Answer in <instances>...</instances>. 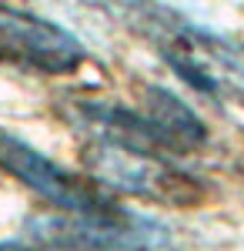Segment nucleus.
<instances>
[{
    "instance_id": "obj_5",
    "label": "nucleus",
    "mask_w": 244,
    "mask_h": 251,
    "mask_svg": "<svg viewBox=\"0 0 244 251\" xmlns=\"http://www.w3.org/2000/svg\"><path fill=\"white\" fill-rule=\"evenodd\" d=\"M144 107H147V117L174 144V151L201 148L207 141V127L197 117V111L188 100H181L174 91H168V87H154V84L144 87Z\"/></svg>"
},
{
    "instance_id": "obj_2",
    "label": "nucleus",
    "mask_w": 244,
    "mask_h": 251,
    "mask_svg": "<svg viewBox=\"0 0 244 251\" xmlns=\"http://www.w3.org/2000/svg\"><path fill=\"white\" fill-rule=\"evenodd\" d=\"M87 60V47L54 20L0 3V64L30 74H74Z\"/></svg>"
},
{
    "instance_id": "obj_4",
    "label": "nucleus",
    "mask_w": 244,
    "mask_h": 251,
    "mask_svg": "<svg viewBox=\"0 0 244 251\" xmlns=\"http://www.w3.org/2000/svg\"><path fill=\"white\" fill-rule=\"evenodd\" d=\"M87 161H91L94 181L104 188H117L124 194H137L147 201H168V204H184L191 198H197L191 188V177L177 171L164 154L94 141Z\"/></svg>"
},
{
    "instance_id": "obj_3",
    "label": "nucleus",
    "mask_w": 244,
    "mask_h": 251,
    "mask_svg": "<svg viewBox=\"0 0 244 251\" xmlns=\"http://www.w3.org/2000/svg\"><path fill=\"white\" fill-rule=\"evenodd\" d=\"M0 168L14 174L20 184H27L34 194H40L44 201L60 208L64 214H94L117 208V201L100 184L77 177L74 171L60 168L57 161H50L37 148H30L27 141L7 134V131H0Z\"/></svg>"
},
{
    "instance_id": "obj_7",
    "label": "nucleus",
    "mask_w": 244,
    "mask_h": 251,
    "mask_svg": "<svg viewBox=\"0 0 244 251\" xmlns=\"http://www.w3.org/2000/svg\"><path fill=\"white\" fill-rule=\"evenodd\" d=\"M147 251H157V248H147Z\"/></svg>"
},
{
    "instance_id": "obj_6",
    "label": "nucleus",
    "mask_w": 244,
    "mask_h": 251,
    "mask_svg": "<svg viewBox=\"0 0 244 251\" xmlns=\"http://www.w3.org/2000/svg\"><path fill=\"white\" fill-rule=\"evenodd\" d=\"M0 251H50V248H44L30 238H10V241H0Z\"/></svg>"
},
{
    "instance_id": "obj_1",
    "label": "nucleus",
    "mask_w": 244,
    "mask_h": 251,
    "mask_svg": "<svg viewBox=\"0 0 244 251\" xmlns=\"http://www.w3.org/2000/svg\"><path fill=\"white\" fill-rule=\"evenodd\" d=\"M30 241L50 251H147L164 241V225H157L147 214L111 208L94 214H64V218H37L30 225Z\"/></svg>"
}]
</instances>
